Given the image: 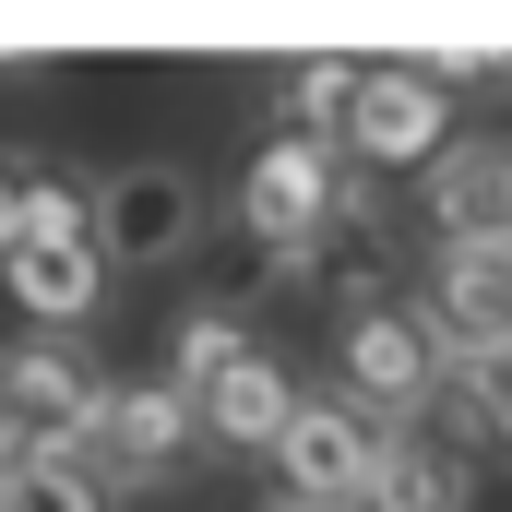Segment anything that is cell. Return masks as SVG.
<instances>
[{"mask_svg":"<svg viewBox=\"0 0 512 512\" xmlns=\"http://www.w3.org/2000/svg\"><path fill=\"white\" fill-rule=\"evenodd\" d=\"M393 274H405V227H393V191L382 179H346V203H334V227L310 239V286L334 298V310H382Z\"/></svg>","mask_w":512,"mask_h":512,"instance_id":"obj_9","label":"cell"},{"mask_svg":"<svg viewBox=\"0 0 512 512\" xmlns=\"http://www.w3.org/2000/svg\"><path fill=\"white\" fill-rule=\"evenodd\" d=\"M334 358H346V393L382 417V429H429L453 393H465V358L441 346V322L417 310V298H382V310H346V334H334Z\"/></svg>","mask_w":512,"mask_h":512,"instance_id":"obj_2","label":"cell"},{"mask_svg":"<svg viewBox=\"0 0 512 512\" xmlns=\"http://www.w3.org/2000/svg\"><path fill=\"white\" fill-rule=\"evenodd\" d=\"M382 441H393V429L358 405V393H310L298 429L274 441V477H286V501H310V512H370Z\"/></svg>","mask_w":512,"mask_h":512,"instance_id":"obj_5","label":"cell"},{"mask_svg":"<svg viewBox=\"0 0 512 512\" xmlns=\"http://www.w3.org/2000/svg\"><path fill=\"white\" fill-rule=\"evenodd\" d=\"M453 155V96L417 72V60H370V84H358V120H346V167L358 179H393V167H441Z\"/></svg>","mask_w":512,"mask_h":512,"instance_id":"obj_7","label":"cell"},{"mask_svg":"<svg viewBox=\"0 0 512 512\" xmlns=\"http://www.w3.org/2000/svg\"><path fill=\"white\" fill-rule=\"evenodd\" d=\"M465 405H477V441H489V465H512V346H489V358L465 370Z\"/></svg>","mask_w":512,"mask_h":512,"instance_id":"obj_16","label":"cell"},{"mask_svg":"<svg viewBox=\"0 0 512 512\" xmlns=\"http://www.w3.org/2000/svg\"><path fill=\"white\" fill-rule=\"evenodd\" d=\"M346 143H310V131H262V155L239 167V239L251 251H274V262H298L310 274V239L334 227V203H346Z\"/></svg>","mask_w":512,"mask_h":512,"instance_id":"obj_3","label":"cell"},{"mask_svg":"<svg viewBox=\"0 0 512 512\" xmlns=\"http://www.w3.org/2000/svg\"><path fill=\"white\" fill-rule=\"evenodd\" d=\"M24 215H36V167H24V155H0V262L24 251Z\"/></svg>","mask_w":512,"mask_h":512,"instance_id":"obj_17","label":"cell"},{"mask_svg":"<svg viewBox=\"0 0 512 512\" xmlns=\"http://www.w3.org/2000/svg\"><path fill=\"white\" fill-rule=\"evenodd\" d=\"M0 286L24 298V334H84L96 298H108V251L96 239H24L0 262Z\"/></svg>","mask_w":512,"mask_h":512,"instance_id":"obj_11","label":"cell"},{"mask_svg":"<svg viewBox=\"0 0 512 512\" xmlns=\"http://www.w3.org/2000/svg\"><path fill=\"white\" fill-rule=\"evenodd\" d=\"M0 477H12V465H0Z\"/></svg>","mask_w":512,"mask_h":512,"instance_id":"obj_19","label":"cell"},{"mask_svg":"<svg viewBox=\"0 0 512 512\" xmlns=\"http://www.w3.org/2000/svg\"><path fill=\"white\" fill-rule=\"evenodd\" d=\"M477 501V465L441 441V429H393L382 477H370V512H465Z\"/></svg>","mask_w":512,"mask_h":512,"instance_id":"obj_13","label":"cell"},{"mask_svg":"<svg viewBox=\"0 0 512 512\" xmlns=\"http://www.w3.org/2000/svg\"><path fill=\"white\" fill-rule=\"evenodd\" d=\"M0 512H108V489H96L84 465L36 453V465H12V477H0Z\"/></svg>","mask_w":512,"mask_h":512,"instance_id":"obj_15","label":"cell"},{"mask_svg":"<svg viewBox=\"0 0 512 512\" xmlns=\"http://www.w3.org/2000/svg\"><path fill=\"white\" fill-rule=\"evenodd\" d=\"M191 453H203V405H191L179 382H120L96 453H84V477H96L108 501H120V489H179Z\"/></svg>","mask_w":512,"mask_h":512,"instance_id":"obj_6","label":"cell"},{"mask_svg":"<svg viewBox=\"0 0 512 512\" xmlns=\"http://www.w3.org/2000/svg\"><path fill=\"white\" fill-rule=\"evenodd\" d=\"M239 358H262L251 310H227V298H203V310H179V322H167V382L191 393V405H203V393L227 382Z\"/></svg>","mask_w":512,"mask_h":512,"instance_id":"obj_14","label":"cell"},{"mask_svg":"<svg viewBox=\"0 0 512 512\" xmlns=\"http://www.w3.org/2000/svg\"><path fill=\"white\" fill-rule=\"evenodd\" d=\"M429 251H512V131H453V155L417 179Z\"/></svg>","mask_w":512,"mask_h":512,"instance_id":"obj_8","label":"cell"},{"mask_svg":"<svg viewBox=\"0 0 512 512\" xmlns=\"http://www.w3.org/2000/svg\"><path fill=\"white\" fill-rule=\"evenodd\" d=\"M108 393L120 382L96 370L84 334H12L0 346V441H12V465H36V453L84 465L96 429H108Z\"/></svg>","mask_w":512,"mask_h":512,"instance_id":"obj_1","label":"cell"},{"mask_svg":"<svg viewBox=\"0 0 512 512\" xmlns=\"http://www.w3.org/2000/svg\"><path fill=\"white\" fill-rule=\"evenodd\" d=\"M298 405H310V393H298V370L262 346V358H239L227 382L203 393V441H215V453H274V441L298 429Z\"/></svg>","mask_w":512,"mask_h":512,"instance_id":"obj_12","label":"cell"},{"mask_svg":"<svg viewBox=\"0 0 512 512\" xmlns=\"http://www.w3.org/2000/svg\"><path fill=\"white\" fill-rule=\"evenodd\" d=\"M274 512H310V501H274Z\"/></svg>","mask_w":512,"mask_h":512,"instance_id":"obj_18","label":"cell"},{"mask_svg":"<svg viewBox=\"0 0 512 512\" xmlns=\"http://www.w3.org/2000/svg\"><path fill=\"white\" fill-rule=\"evenodd\" d=\"M203 179L179 167V155H131V167H108L96 179V251L131 262V274H155V262H179L191 239H203Z\"/></svg>","mask_w":512,"mask_h":512,"instance_id":"obj_4","label":"cell"},{"mask_svg":"<svg viewBox=\"0 0 512 512\" xmlns=\"http://www.w3.org/2000/svg\"><path fill=\"white\" fill-rule=\"evenodd\" d=\"M417 310H429V322H441V346L477 370L489 346H512V251H429Z\"/></svg>","mask_w":512,"mask_h":512,"instance_id":"obj_10","label":"cell"}]
</instances>
